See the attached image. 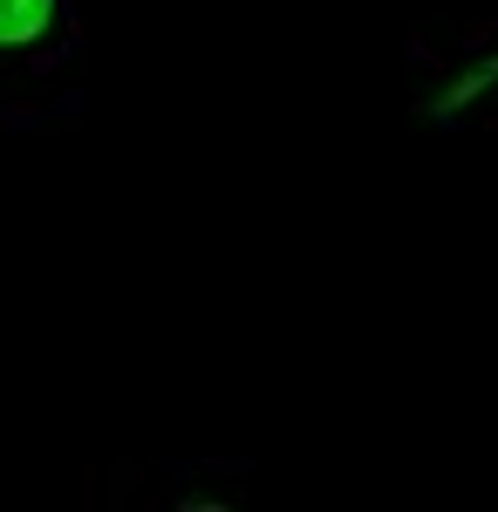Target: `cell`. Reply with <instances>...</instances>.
Listing matches in <instances>:
<instances>
[{
    "mask_svg": "<svg viewBox=\"0 0 498 512\" xmlns=\"http://www.w3.org/2000/svg\"><path fill=\"white\" fill-rule=\"evenodd\" d=\"M55 28V0H0V48H28Z\"/></svg>",
    "mask_w": 498,
    "mask_h": 512,
    "instance_id": "cell-1",
    "label": "cell"
},
{
    "mask_svg": "<svg viewBox=\"0 0 498 512\" xmlns=\"http://www.w3.org/2000/svg\"><path fill=\"white\" fill-rule=\"evenodd\" d=\"M492 76H498V62H492V69H485V76H478V82H492Z\"/></svg>",
    "mask_w": 498,
    "mask_h": 512,
    "instance_id": "cell-2",
    "label": "cell"
}]
</instances>
